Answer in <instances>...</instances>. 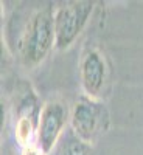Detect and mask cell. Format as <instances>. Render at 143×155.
<instances>
[{"label":"cell","mask_w":143,"mask_h":155,"mask_svg":"<svg viewBox=\"0 0 143 155\" xmlns=\"http://www.w3.org/2000/svg\"><path fill=\"white\" fill-rule=\"evenodd\" d=\"M56 47L55 36V11L37 9L28 19L20 42L22 59L27 65L41 64Z\"/></svg>","instance_id":"cell-1"},{"label":"cell","mask_w":143,"mask_h":155,"mask_svg":"<svg viewBox=\"0 0 143 155\" xmlns=\"http://www.w3.org/2000/svg\"><path fill=\"white\" fill-rule=\"evenodd\" d=\"M111 124L109 112L100 99L83 95L70 110L72 134L87 144H92L107 132Z\"/></svg>","instance_id":"cell-2"},{"label":"cell","mask_w":143,"mask_h":155,"mask_svg":"<svg viewBox=\"0 0 143 155\" xmlns=\"http://www.w3.org/2000/svg\"><path fill=\"white\" fill-rule=\"evenodd\" d=\"M94 2L80 0V2H67L55 11L56 50L64 51L75 44V41L81 36L83 30L86 28L94 12Z\"/></svg>","instance_id":"cell-3"},{"label":"cell","mask_w":143,"mask_h":155,"mask_svg":"<svg viewBox=\"0 0 143 155\" xmlns=\"http://www.w3.org/2000/svg\"><path fill=\"white\" fill-rule=\"evenodd\" d=\"M67 124H70V110L64 102L48 101L42 106L36 132V146L44 155L53 150Z\"/></svg>","instance_id":"cell-4"},{"label":"cell","mask_w":143,"mask_h":155,"mask_svg":"<svg viewBox=\"0 0 143 155\" xmlns=\"http://www.w3.org/2000/svg\"><path fill=\"white\" fill-rule=\"evenodd\" d=\"M80 79L84 95L100 99L107 81V65L104 56L98 50L89 48L84 53L80 64Z\"/></svg>","instance_id":"cell-5"},{"label":"cell","mask_w":143,"mask_h":155,"mask_svg":"<svg viewBox=\"0 0 143 155\" xmlns=\"http://www.w3.org/2000/svg\"><path fill=\"white\" fill-rule=\"evenodd\" d=\"M37 123L39 120L31 116H20L16 121V141L20 147H27L33 144L31 141L37 132Z\"/></svg>","instance_id":"cell-6"},{"label":"cell","mask_w":143,"mask_h":155,"mask_svg":"<svg viewBox=\"0 0 143 155\" xmlns=\"http://www.w3.org/2000/svg\"><path fill=\"white\" fill-rule=\"evenodd\" d=\"M61 155H90V144L72 135L62 146Z\"/></svg>","instance_id":"cell-7"}]
</instances>
